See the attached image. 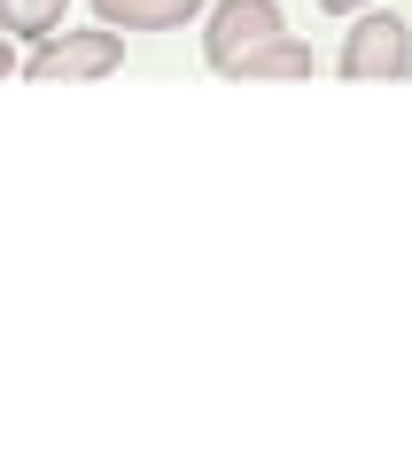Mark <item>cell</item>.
<instances>
[{
	"label": "cell",
	"mask_w": 412,
	"mask_h": 466,
	"mask_svg": "<svg viewBox=\"0 0 412 466\" xmlns=\"http://www.w3.org/2000/svg\"><path fill=\"white\" fill-rule=\"evenodd\" d=\"M211 0H94V16L109 32H187Z\"/></svg>",
	"instance_id": "4"
},
{
	"label": "cell",
	"mask_w": 412,
	"mask_h": 466,
	"mask_svg": "<svg viewBox=\"0 0 412 466\" xmlns=\"http://www.w3.org/2000/svg\"><path fill=\"white\" fill-rule=\"evenodd\" d=\"M63 8H70V0H0V32L39 47L47 32H63Z\"/></svg>",
	"instance_id": "6"
},
{
	"label": "cell",
	"mask_w": 412,
	"mask_h": 466,
	"mask_svg": "<svg viewBox=\"0 0 412 466\" xmlns=\"http://www.w3.org/2000/svg\"><path fill=\"white\" fill-rule=\"evenodd\" d=\"M8 70H16V39L0 32V78H8Z\"/></svg>",
	"instance_id": "8"
},
{
	"label": "cell",
	"mask_w": 412,
	"mask_h": 466,
	"mask_svg": "<svg viewBox=\"0 0 412 466\" xmlns=\"http://www.w3.org/2000/svg\"><path fill=\"white\" fill-rule=\"evenodd\" d=\"M327 16H358V8H374V0H319Z\"/></svg>",
	"instance_id": "7"
},
{
	"label": "cell",
	"mask_w": 412,
	"mask_h": 466,
	"mask_svg": "<svg viewBox=\"0 0 412 466\" xmlns=\"http://www.w3.org/2000/svg\"><path fill=\"white\" fill-rule=\"evenodd\" d=\"M343 78H405L412 70V24L397 8H358V24L343 32V55H335Z\"/></svg>",
	"instance_id": "1"
},
{
	"label": "cell",
	"mask_w": 412,
	"mask_h": 466,
	"mask_svg": "<svg viewBox=\"0 0 412 466\" xmlns=\"http://www.w3.org/2000/svg\"><path fill=\"white\" fill-rule=\"evenodd\" d=\"M319 70V55L304 47V39H264V47H249V55H233L226 63V78H312Z\"/></svg>",
	"instance_id": "5"
},
{
	"label": "cell",
	"mask_w": 412,
	"mask_h": 466,
	"mask_svg": "<svg viewBox=\"0 0 412 466\" xmlns=\"http://www.w3.org/2000/svg\"><path fill=\"white\" fill-rule=\"evenodd\" d=\"M202 55H211V70H226L233 55L264 47V39H281L288 16H281V0H218V8H202Z\"/></svg>",
	"instance_id": "3"
},
{
	"label": "cell",
	"mask_w": 412,
	"mask_h": 466,
	"mask_svg": "<svg viewBox=\"0 0 412 466\" xmlns=\"http://www.w3.org/2000/svg\"><path fill=\"white\" fill-rule=\"evenodd\" d=\"M125 63V32H47L32 47V63H24V78H109V70Z\"/></svg>",
	"instance_id": "2"
}]
</instances>
